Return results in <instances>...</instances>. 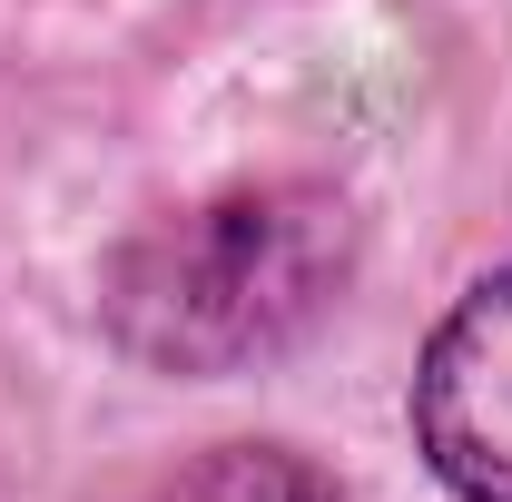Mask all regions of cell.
Listing matches in <instances>:
<instances>
[{"instance_id": "cell-2", "label": "cell", "mask_w": 512, "mask_h": 502, "mask_svg": "<svg viewBox=\"0 0 512 502\" xmlns=\"http://www.w3.org/2000/svg\"><path fill=\"white\" fill-rule=\"evenodd\" d=\"M414 443L453 502H512V266L434 325L414 365Z\"/></svg>"}, {"instance_id": "cell-3", "label": "cell", "mask_w": 512, "mask_h": 502, "mask_svg": "<svg viewBox=\"0 0 512 502\" xmlns=\"http://www.w3.org/2000/svg\"><path fill=\"white\" fill-rule=\"evenodd\" d=\"M158 502H355V493L296 443H217L188 473H168Z\"/></svg>"}, {"instance_id": "cell-1", "label": "cell", "mask_w": 512, "mask_h": 502, "mask_svg": "<svg viewBox=\"0 0 512 502\" xmlns=\"http://www.w3.org/2000/svg\"><path fill=\"white\" fill-rule=\"evenodd\" d=\"M355 207L316 178H266L148 217L109 276L99 325L148 375H247L306 345L355 286Z\"/></svg>"}]
</instances>
